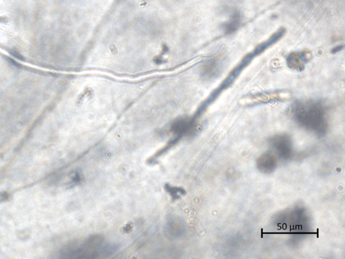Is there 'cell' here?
I'll return each mask as SVG.
<instances>
[{"label":"cell","mask_w":345,"mask_h":259,"mask_svg":"<svg viewBox=\"0 0 345 259\" xmlns=\"http://www.w3.org/2000/svg\"><path fill=\"white\" fill-rule=\"evenodd\" d=\"M287 33V29L284 27H280L274 32L273 34L268 37L266 40L262 41L249 51L246 54L241 58L237 63L235 65L234 68L231 69L230 72L225 76V79L218 85L217 87L215 88L210 94L207 99L204 101L201 107L199 108L198 114L202 113L209 106L213 104L220 97L224 92L229 89L239 79V76L243 73L252 62L261 55L264 54L270 48L273 47L277 43L280 42L284 35Z\"/></svg>","instance_id":"1"},{"label":"cell","mask_w":345,"mask_h":259,"mask_svg":"<svg viewBox=\"0 0 345 259\" xmlns=\"http://www.w3.org/2000/svg\"><path fill=\"white\" fill-rule=\"evenodd\" d=\"M117 251V246L105 245L101 237H90L82 244H74L62 252V257L70 259H93L111 255Z\"/></svg>","instance_id":"2"},{"label":"cell","mask_w":345,"mask_h":259,"mask_svg":"<svg viewBox=\"0 0 345 259\" xmlns=\"http://www.w3.org/2000/svg\"><path fill=\"white\" fill-rule=\"evenodd\" d=\"M291 97L292 93L289 90H266L247 94L240 99L239 104L242 107H251L257 105L286 102Z\"/></svg>","instance_id":"3"},{"label":"cell","mask_w":345,"mask_h":259,"mask_svg":"<svg viewBox=\"0 0 345 259\" xmlns=\"http://www.w3.org/2000/svg\"><path fill=\"white\" fill-rule=\"evenodd\" d=\"M293 111L295 116L303 123L316 127L323 125V108L319 102L314 101L296 102Z\"/></svg>","instance_id":"4"},{"label":"cell","mask_w":345,"mask_h":259,"mask_svg":"<svg viewBox=\"0 0 345 259\" xmlns=\"http://www.w3.org/2000/svg\"><path fill=\"white\" fill-rule=\"evenodd\" d=\"M313 54L308 49L292 51L286 57L288 68L297 72H302L312 60Z\"/></svg>","instance_id":"5"},{"label":"cell","mask_w":345,"mask_h":259,"mask_svg":"<svg viewBox=\"0 0 345 259\" xmlns=\"http://www.w3.org/2000/svg\"><path fill=\"white\" fill-rule=\"evenodd\" d=\"M224 65L223 57L218 55L208 60L202 68V74L208 79H213L219 76L223 70Z\"/></svg>","instance_id":"6"},{"label":"cell","mask_w":345,"mask_h":259,"mask_svg":"<svg viewBox=\"0 0 345 259\" xmlns=\"http://www.w3.org/2000/svg\"><path fill=\"white\" fill-rule=\"evenodd\" d=\"M184 230V226L181 220L178 217L171 218L170 221H167L165 226V232L169 237L173 238H178L180 237Z\"/></svg>","instance_id":"7"},{"label":"cell","mask_w":345,"mask_h":259,"mask_svg":"<svg viewBox=\"0 0 345 259\" xmlns=\"http://www.w3.org/2000/svg\"><path fill=\"white\" fill-rule=\"evenodd\" d=\"M241 24L240 18L237 14L233 16L230 20L227 21L223 25V29L226 35H231L238 29Z\"/></svg>","instance_id":"8"},{"label":"cell","mask_w":345,"mask_h":259,"mask_svg":"<svg viewBox=\"0 0 345 259\" xmlns=\"http://www.w3.org/2000/svg\"><path fill=\"white\" fill-rule=\"evenodd\" d=\"M179 189L175 187H172L171 186H169L168 187L166 188V190L168 191V193L172 195V197L175 198V199L178 198L179 194H181V191L180 192V190Z\"/></svg>","instance_id":"9"},{"label":"cell","mask_w":345,"mask_h":259,"mask_svg":"<svg viewBox=\"0 0 345 259\" xmlns=\"http://www.w3.org/2000/svg\"><path fill=\"white\" fill-rule=\"evenodd\" d=\"M343 48H344V46L343 45H338L337 47H334L333 49H332L331 53L333 54H337L339 51L342 50Z\"/></svg>","instance_id":"10"}]
</instances>
